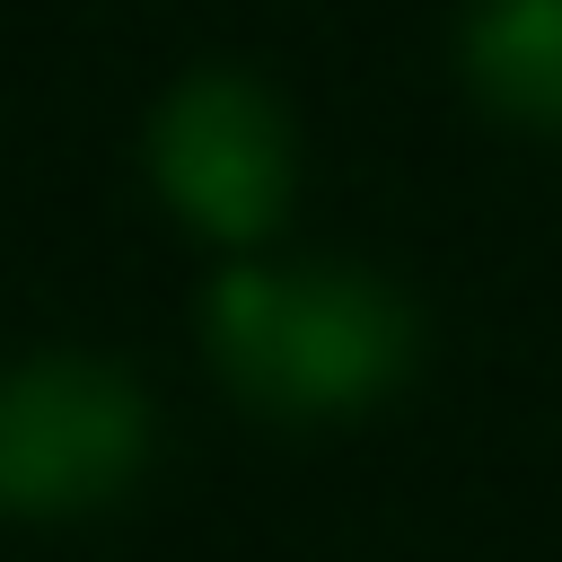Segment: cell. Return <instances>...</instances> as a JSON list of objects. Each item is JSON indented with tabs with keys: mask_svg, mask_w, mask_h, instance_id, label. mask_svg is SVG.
<instances>
[{
	"mask_svg": "<svg viewBox=\"0 0 562 562\" xmlns=\"http://www.w3.org/2000/svg\"><path fill=\"white\" fill-rule=\"evenodd\" d=\"M465 70L501 114L562 132V0H483L465 26Z\"/></svg>",
	"mask_w": 562,
	"mask_h": 562,
	"instance_id": "277c9868",
	"label": "cell"
},
{
	"mask_svg": "<svg viewBox=\"0 0 562 562\" xmlns=\"http://www.w3.org/2000/svg\"><path fill=\"white\" fill-rule=\"evenodd\" d=\"M202 342L228 369L237 395H255L263 413H351L369 395H386L413 369V307L369 281V272H220L202 299Z\"/></svg>",
	"mask_w": 562,
	"mask_h": 562,
	"instance_id": "6da1fadb",
	"label": "cell"
},
{
	"mask_svg": "<svg viewBox=\"0 0 562 562\" xmlns=\"http://www.w3.org/2000/svg\"><path fill=\"white\" fill-rule=\"evenodd\" d=\"M149 167H158V193L211 228V237H263L290 202V132H281V105L255 88V79H228V70H202L184 79L167 105H158V132H149Z\"/></svg>",
	"mask_w": 562,
	"mask_h": 562,
	"instance_id": "3957f363",
	"label": "cell"
},
{
	"mask_svg": "<svg viewBox=\"0 0 562 562\" xmlns=\"http://www.w3.org/2000/svg\"><path fill=\"white\" fill-rule=\"evenodd\" d=\"M140 457L149 404L105 360H26L0 378V509H97L140 474Z\"/></svg>",
	"mask_w": 562,
	"mask_h": 562,
	"instance_id": "7a4b0ae2",
	"label": "cell"
}]
</instances>
